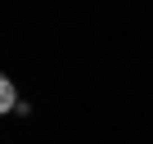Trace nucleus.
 <instances>
[{
    "label": "nucleus",
    "instance_id": "obj_1",
    "mask_svg": "<svg viewBox=\"0 0 153 144\" xmlns=\"http://www.w3.org/2000/svg\"><path fill=\"white\" fill-rule=\"evenodd\" d=\"M18 108V90H14V81L0 72V113H14Z\"/></svg>",
    "mask_w": 153,
    "mask_h": 144
}]
</instances>
